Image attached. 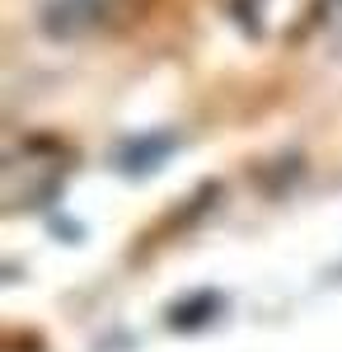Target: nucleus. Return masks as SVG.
<instances>
[]
</instances>
